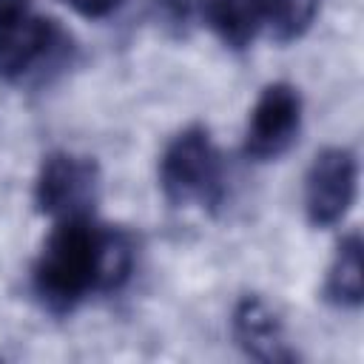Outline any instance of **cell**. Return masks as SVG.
Listing matches in <instances>:
<instances>
[{
	"mask_svg": "<svg viewBox=\"0 0 364 364\" xmlns=\"http://www.w3.org/2000/svg\"><path fill=\"white\" fill-rule=\"evenodd\" d=\"M134 267L128 233L91 216L63 219L48 233L37 264L34 293L51 313H71L94 293L119 290Z\"/></svg>",
	"mask_w": 364,
	"mask_h": 364,
	"instance_id": "1",
	"label": "cell"
},
{
	"mask_svg": "<svg viewBox=\"0 0 364 364\" xmlns=\"http://www.w3.org/2000/svg\"><path fill=\"white\" fill-rule=\"evenodd\" d=\"M159 185L176 208H216L222 202L225 159L202 125H191L168 142L159 159Z\"/></svg>",
	"mask_w": 364,
	"mask_h": 364,
	"instance_id": "2",
	"label": "cell"
},
{
	"mask_svg": "<svg viewBox=\"0 0 364 364\" xmlns=\"http://www.w3.org/2000/svg\"><path fill=\"white\" fill-rule=\"evenodd\" d=\"M65 34L31 0H0V77L20 82L60 60Z\"/></svg>",
	"mask_w": 364,
	"mask_h": 364,
	"instance_id": "3",
	"label": "cell"
},
{
	"mask_svg": "<svg viewBox=\"0 0 364 364\" xmlns=\"http://www.w3.org/2000/svg\"><path fill=\"white\" fill-rule=\"evenodd\" d=\"M97 196L100 171L94 159L68 151H54L43 159L34 182V202L43 216H51L54 222L91 216Z\"/></svg>",
	"mask_w": 364,
	"mask_h": 364,
	"instance_id": "4",
	"label": "cell"
},
{
	"mask_svg": "<svg viewBox=\"0 0 364 364\" xmlns=\"http://www.w3.org/2000/svg\"><path fill=\"white\" fill-rule=\"evenodd\" d=\"M358 162L350 148H324L316 154L304 179V210L310 225L333 228L338 225L355 202Z\"/></svg>",
	"mask_w": 364,
	"mask_h": 364,
	"instance_id": "5",
	"label": "cell"
},
{
	"mask_svg": "<svg viewBox=\"0 0 364 364\" xmlns=\"http://www.w3.org/2000/svg\"><path fill=\"white\" fill-rule=\"evenodd\" d=\"M301 128V97L293 85L287 82H270L250 117H247V128H245V156L256 159V162H270L279 159L299 136Z\"/></svg>",
	"mask_w": 364,
	"mask_h": 364,
	"instance_id": "6",
	"label": "cell"
},
{
	"mask_svg": "<svg viewBox=\"0 0 364 364\" xmlns=\"http://www.w3.org/2000/svg\"><path fill=\"white\" fill-rule=\"evenodd\" d=\"M230 333L239 350L256 361H296V350L287 344L282 318L259 296H245L236 304Z\"/></svg>",
	"mask_w": 364,
	"mask_h": 364,
	"instance_id": "7",
	"label": "cell"
},
{
	"mask_svg": "<svg viewBox=\"0 0 364 364\" xmlns=\"http://www.w3.org/2000/svg\"><path fill=\"white\" fill-rule=\"evenodd\" d=\"M205 20L230 48H247L264 26V0H205Z\"/></svg>",
	"mask_w": 364,
	"mask_h": 364,
	"instance_id": "8",
	"label": "cell"
},
{
	"mask_svg": "<svg viewBox=\"0 0 364 364\" xmlns=\"http://www.w3.org/2000/svg\"><path fill=\"white\" fill-rule=\"evenodd\" d=\"M324 296L336 307H358L364 299V276H361V239L350 233L336 247V256L327 270Z\"/></svg>",
	"mask_w": 364,
	"mask_h": 364,
	"instance_id": "9",
	"label": "cell"
},
{
	"mask_svg": "<svg viewBox=\"0 0 364 364\" xmlns=\"http://www.w3.org/2000/svg\"><path fill=\"white\" fill-rule=\"evenodd\" d=\"M321 0H264V26L279 43L299 40L316 20Z\"/></svg>",
	"mask_w": 364,
	"mask_h": 364,
	"instance_id": "10",
	"label": "cell"
},
{
	"mask_svg": "<svg viewBox=\"0 0 364 364\" xmlns=\"http://www.w3.org/2000/svg\"><path fill=\"white\" fill-rule=\"evenodd\" d=\"M63 3L88 20H102V17H111L125 0H63Z\"/></svg>",
	"mask_w": 364,
	"mask_h": 364,
	"instance_id": "11",
	"label": "cell"
}]
</instances>
